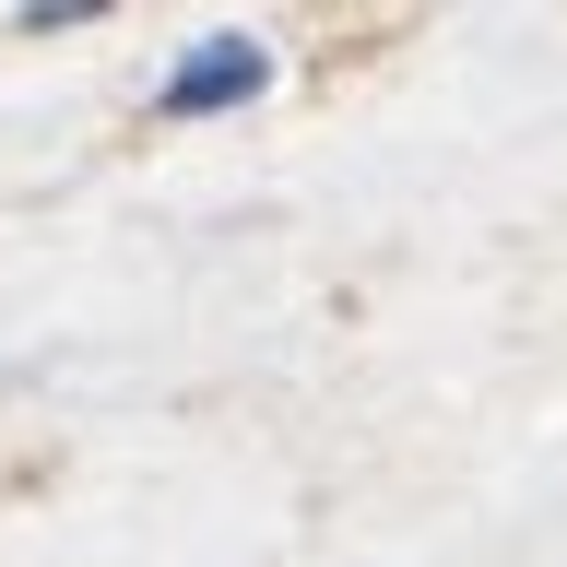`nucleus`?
<instances>
[{"instance_id":"1","label":"nucleus","mask_w":567,"mask_h":567,"mask_svg":"<svg viewBox=\"0 0 567 567\" xmlns=\"http://www.w3.org/2000/svg\"><path fill=\"white\" fill-rule=\"evenodd\" d=\"M248 95H272V35H248V24H213L202 48H177L166 83H154L166 118H225V106H248Z\"/></svg>"}]
</instances>
